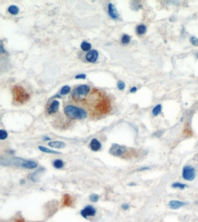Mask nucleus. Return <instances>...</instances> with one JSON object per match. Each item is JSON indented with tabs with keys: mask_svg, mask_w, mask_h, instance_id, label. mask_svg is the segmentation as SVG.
<instances>
[{
	"mask_svg": "<svg viewBox=\"0 0 198 222\" xmlns=\"http://www.w3.org/2000/svg\"><path fill=\"white\" fill-rule=\"evenodd\" d=\"M122 209L124 211H127L130 208V205L127 203H124L122 205Z\"/></svg>",
	"mask_w": 198,
	"mask_h": 222,
	"instance_id": "28",
	"label": "nucleus"
},
{
	"mask_svg": "<svg viewBox=\"0 0 198 222\" xmlns=\"http://www.w3.org/2000/svg\"><path fill=\"white\" fill-rule=\"evenodd\" d=\"M190 42L192 45L194 46H198V39L195 36H191L190 38Z\"/></svg>",
	"mask_w": 198,
	"mask_h": 222,
	"instance_id": "26",
	"label": "nucleus"
},
{
	"mask_svg": "<svg viewBox=\"0 0 198 222\" xmlns=\"http://www.w3.org/2000/svg\"><path fill=\"white\" fill-rule=\"evenodd\" d=\"M171 187L173 189H181V190H184L187 187V185L186 184L182 183L180 182H175L171 185Z\"/></svg>",
	"mask_w": 198,
	"mask_h": 222,
	"instance_id": "17",
	"label": "nucleus"
},
{
	"mask_svg": "<svg viewBox=\"0 0 198 222\" xmlns=\"http://www.w3.org/2000/svg\"><path fill=\"white\" fill-rule=\"evenodd\" d=\"M127 148L117 144H113L109 149V153L115 157H122L127 152Z\"/></svg>",
	"mask_w": 198,
	"mask_h": 222,
	"instance_id": "5",
	"label": "nucleus"
},
{
	"mask_svg": "<svg viewBox=\"0 0 198 222\" xmlns=\"http://www.w3.org/2000/svg\"><path fill=\"white\" fill-rule=\"evenodd\" d=\"M130 40H131V38L129 35L126 34V35H124L123 36H122V43L123 44H128L130 42Z\"/></svg>",
	"mask_w": 198,
	"mask_h": 222,
	"instance_id": "22",
	"label": "nucleus"
},
{
	"mask_svg": "<svg viewBox=\"0 0 198 222\" xmlns=\"http://www.w3.org/2000/svg\"><path fill=\"white\" fill-rule=\"evenodd\" d=\"M136 90H137V89L136 87H132V88L130 89V92L132 93H134L136 92Z\"/></svg>",
	"mask_w": 198,
	"mask_h": 222,
	"instance_id": "31",
	"label": "nucleus"
},
{
	"mask_svg": "<svg viewBox=\"0 0 198 222\" xmlns=\"http://www.w3.org/2000/svg\"><path fill=\"white\" fill-rule=\"evenodd\" d=\"M129 186H135L136 185V184L135 183H132H132H130L129 185Z\"/></svg>",
	"mask_w": 198,
	"mask_h": 222,
	"instance_id": "34",
	"label": "nucleus"
},
{
	"mask_svg": "<svg viewBox=\"0 0 198 222\" xmlns=\"http://www.w3.org/2000/svg\"><path fill=\"white\" fill-rule=\"evenodd\" d=\"M81 48L83 51H89L91 49V45L87 42L86 41H84L81 44Z\"/></svg>",
	"mask_w": 198,
	"mask_h": 222,
	"instance_id": "20",
	"label": "nucleus"
},
{
	"mask_svg": "<svg viewBox=\"0 0 198 222\" xmlns=\"http://www.w3.org/2000/svg\"><path fill=\"white\" fill-rule=\"evenodd\" d=\"M15 222H26L23 219H18L15 221Z\"/></svg>",
	"mask_w": 198,
	"mask_h": 222,
	"instance_id": "32",
	"label": "nucleus"
},
{
	"mask_svg": "<svg viewBox=\"0 0 198 222\" xmlns=\"http://www.w3.org/2000/svg\"><path fill=\"white\" fill-rule=\"evenodd\" d=\"M197 57H198V55H197Z\"/></svg>",
	"mask_w": 198,
	"mask_h": 222,
	"instance_id": "36",
	"label": "nucleus"
},
{
	"mask_svg": "<svg viewBox=\"0 0 198 222\" xmlns=\"http://www.w3.org/2000/svg\"><path fill=\"white\" fill-rule=\"evenodd\" d=\"M151 169V168L149 167H141L140 168H139V171H148Z\"/></svg>",
	"mask_w": 198,
	"mask_h": 222,
	"instance_id": "30",
	"label": "nucleus"
},
{
	"mask_svg": "<svg viewBox=\"0 0 198 222\" xmlns=\"http://www.w3.org/2000/svg\"><path fill=\"white\" fill-rule=\"evenodd\" d=\"M75 78H76V79H84L86 78V75L85 74H78L75 76Z\"/></svg>",
	"mask_w": 198,
	"mask_h": 222,
	"instance_id": "29",
	"label": "nucleus"
},
{
	"mask_svg": "<svg viewBox=\"0 0 198 222\" xmlns=\"http://www.w3.org/2000/svg\"><path fill=\"white\" fill-rule=\"evenodd\" d=\"M20 183H21V184H24L25 183V180H21Z\"/></svg>",
	"mask_w": 198,
	"mask_h": 222,
	"instance_id": "35",
	"label": "nucleus"
},
{
	"mask_svg": "<svg viewBox=\"0 0 198 222\" xmlns=\"http://www.w3.org/2000/svg\"><path fill=\"white\" fill-rule=\"evenodd\" d=\"M59 102L57 100L54 101L48 109V113L52 114V113H56L59 109Z\"/></svg>",
	"mask_w": 198,
	"mask_h": 222,
	"instance_id": "12",
	"label": "nucleus"
},
{
	"mask_svg": "<svg viewBox=\"0 0 198 222\" xmlns=\"http://www.w3.org/2000/svg\"><path fill=\"white\" fill-rule=\"evenodd\" d=\"M91 149L94 152H98L100 149L102 145L99 141L96 138H93L90 144Z\"/></svg>",
	"mask_w": 198,
	"mask_h": 222,
	"instance_id": "11",
	"label": "nucleus"
},
{
	"mask_svg": "<svg viewBox=\"0 0 198 222\" xmlns=\"http://www.w3.org/2000/svg\"><path fill=\"white\" fill-rule=\"evenodd\" d=\"M13 94H15V98L16 100L18 102H24L29 98V95L21 88L15 89Z\"/></svg>",
	"mask_w": 198,
	"mask_h": 222,
	"instance_id": "6",
	"label": "nucleus"
},
{
	"mask_svg": "<svg viewBox=\"0 0 198 222\" xmlns=\"http://www.w3.org/2000/svg\"><path fill=\"white\" fill-rule=\"evenodd\" d=\"M108 13L109 16L113 19H117L119 18V13L115 6L112 3L108 5Z\"/></svg>",
	"mask_w": 198,
	"mask_h": 222,
	"instance_id": "10",
	"label": "nucleus"
},
{
	"mask_svg": "<svg viewBox=\"0 0 198 222\" xmlns=\"http://www.w3.org/2000/svg\"><path fill=\"white\" fill-rule=\"evenodd\" d=\"M11 162L18 166H20L21 167L29 169L36 168L38 167V164L36 162L32 160H24L21 158H14Z\"/></svg>",
	"mask_w": 198,
	"mask_h": 222,
	"instance_id": "3",
	"label": "nucleus"
},
{
	"mask_svg": "<svg viewBox=\"0 0 198 222\" xmlns=\"http://www.w3.org/2000/svg\"><path fill=\"white\" fill-rule=\"evenodd\" d=\"M96 209L91 205H87L84 209L81 211V215L85 219H87L88 217L94 216L96 214Z\"/></svg>",
	"mask_w": 198,
	"mask_h": 222,
	"instance_id": "7",
	"label": "nucleus"
},
{
	"mask_svg": "<svg viewBox=\"0 0 198 222\" xmlns=\"http://www.w3.org/2000/svg\"><path fill=\"white\" fill-rule=\"evenodd\" d=\"M8 132L4 130H0V139L1 140H4L8 137Z\"/></svg>",
	"mask_w": 198,
	"mask_h": 222,
	"instance_id": "25",
	"label": "nucleus"
},
{
	"mask_svg": "<svg viewBox=\"0 0 198 222\" xmlns=\"http://www.w3.org/2000/svg\"><path fill=\"white\" fill-rule=\"evenodd\" d=\"M162 105L161 104H158L156 106H155L153 109H152V114L155 116H158L162 111Z\"/></svg>",
	"mask_w": 198,
	"mask_h": 222,
	"instance_id": "18",
	"label": "nucleus"
},
{
	"mask_svg": "<svg viewBox=\"0 0 198 222\" xmlns=\"http://www.w3.org/2000/svg\"><path fill=\"white\" fill-rule=\"evenodd\" d=\"M182 178L187 181H192L196 178V171L191 165H185L182 171Z\"/></svg>",
	"mask_w": 198,
	"mask_h": 222,
	"instance_id": "4",
	"label": "nucleus"
},
{
	"mask_svg": "<svg viewBox=\"0 0 198 222\" xmlns=\"http://www.w3.org/2000/svg\"><path fill=\"white\" fill-rule=\"evenodd\" d=\"M66 116L71 119H84L87 117V112L84 109L74 105H67L64 108Z\"/></svg>",
	"mask_w": 198,
	"mask_h": 222,
	"instance_id": "1",
	"label": "nucleus"
},
{
	"mask_svg": "<svg viewBox=\"0 0 198 222\" xmlns=\"http://www.w3.org/2000/svg\"><path fill=\"white\" fill-rule=\"evenodd\" d=\"M38 149H40V151H41L44 153H50V154H54V155H60V154H61V152L50 149L48 148H46V147L42 146H39Z\"/></svg>",
	"mask_w": 198,
	"mask_h": 222,
	"instance_id": "14",
	"label": "nucleus"
},
{
	"mask_svg": "<svg viewBox=\"0 0 198 222\" xmlns=\"http://www.w3.org/2000/svg\"><path fill=\"white\" fill-rule=\"evenodd\" d=\"M72 204V199L70 195L66 194L63 198V205L64 207H69Z\"/></svg>",
	"mask_w": 198,
	"mask_h": 222,
	"instance_id": "15",
	"label": "nucleus"
},
{
	"mask_svg": "<svg viewBox=\"0 0 198 222\" xmlns=\"http://www.w3.org/2000/svg\"><path fill=\"white\" fill-rule=\"evenodd\" d=\"M48 145L54 148H57V149H62L64 147H65L66 144L65 142H62V141H51L48 143Z\"/></svg>",
	"mask_w": 198,
	"mask_h": 222,
	"instance_id": "13",
	"label": "nucleus"
},
{
	"mask_svg": "<svg viewBox=\"0 0 198 222\" xmlns=\"http://www.w3.org/2000/svg\"><path fill=\"white\" fill-rule=\"evenodd\" d=\"M90 91V86L87 85H80L76 88L73 92L72 96L76 100L81 101L88 95Z\"/></svg>",
	"mask_w": 198,
	"mask_h": 222,
	"instance_id": "2",
	"label": "nucleus"
},
{
	"mask_svg": "<svg viewBox=\"0 0 198 222\" xmlns=\"http://www.w3.org/2000/svg\"><path fill=\"white\" fill-rule=\"evenodd\" d=\"M8 11L12 15H17L19 13V8L15 5H11L8 8Z\"/></svg>",
	"mask_w": 198,
	"mask_h": 222,
	"instance_id": "21",
	"label": "nucleus"
},
{
	"mask_svg": "<svg viewBox=\"0 0 198 222\" xmlns=\"http://www.w3.org/2000/svg\"><path fill=\"white\" fill-rule=\"evenodd\" d=\"M98 52L96 50H91L86 55V60L90 63H94L98 58Z\"/></svg>",
	"mask_w": 198,
	"mask_h": 222,
	"instance_id": "8",
	"label": "nucleus"
},
{
	"mask_svg": "<svg viewBox=\"0 0 198 222\" xmlns=\"http://www.w3.org/2000/svg\"><path fill=\"white\" fill-rule=\"evenodd\" d=\"M117 88L119 90H122L125 88V83L124 82L120 81L117 82Z\"/></svg>",
	"mask_w": 198,
	"mask_h": 222,
	"instance_id": "27",
	"label": "nucleus"
},
{
	"mask_svg": "<svg viewBox=\"0 0 198 222\" xmlns=\"http://www.w3.org/2000/svg\"><path fill=\"white\" fill-rule=\"evenodd\" d=\"M89 199L93 202H97L99 200V196L97 194H92L90 195Z\"/></svg>",
	"mask_w": 198,
	"mask_h": 222,
	"instance_id": "23",
	"label": "nucleus"
},
{
	"mask_svg": "<svg viewBox=\"0 0 198 222\" xmlns=\"http://www.w3.org/2000/svg\"><path fill=\"white\" fill-rule=\"evenodd\" d=\"M146 32V27L144 25H140L136 27V33L139 35H142Z\"/></svg>",
	"mask_w": 198,
	"mask_h": 222,
	"instance_id": "19",
	"label": "nucleus"
},
{
	"mask_svg": "<svg viewBox=\"0 0 198 222\" xmlns=\"http://www.w3.org/2000/svg\"><path fill=\"white\" fill-rule=\"evenodd\" d=\"M44 141H49V140H51V139L50 138H48V137H44Z\"/></svg>",
	"mask_w": 198,
	"mask_h": 222,
	"instance_id": "33",
	"label": "nucleus"
},
{
	"mask_svg": "<svg viewBox=\"0 0 198 222\" xmlns=\"http://www.w3.org/2000/svg\"><path fill=\"white\" fill-rule=\"evenodd\" d=\"M70 88L69 86H65L62 88L60 94L61 95H66L70 92Z\"/></svg>",
	"mask_w": 198,
	"mask_h": 222,
	"instance_id": "24",
	"label": "nucleus"
},
{
	"mask_svg": "<svg viewBox=\"0 0 198 222\" xmlns=\"http://www.w3.org/2000/svg\"><path fill=\"white\" fill-rule=\"evenodd\" d=\"M186 205L187 202L178 200H171L169 202V207L172 209H178Z\"/></svg>",
	"mask_w": 198,
	"mask_h": 222,
	"instance_id": "9",
	"label": "nucleus"
},
{
	"mask_svg": "<svg viewBox=\"0 0 198 222\" xmlns=\"http://www.w3.org/2000/svg\"><path fill=\"white\" fill-rule=\"evenodd\" d=\"M64 165H65V163H64V161H62V160H60V159L55 160L53 162V165L57 169L62 168L64 167Z\"/></svg>",
	"mask_w": 198,
	"mask_h": 222,
	"instance_id": "16",
	"label": "nucleus"
}]
</instances>
